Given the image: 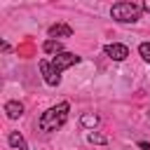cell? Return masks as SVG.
<instances>
[{"label": "cell", "mask_w": 150, "mask_h": 150, "mask_svg": "<svg viewBox=\"0 0 150 150\" xmlns=\"http://www.w3.org/2000/svg\"><path fill=\"white\" fill-rule=\"evenodd\" d=\"M42 52H45V54L56 56V54H61V52H63V45H61L59 40H45V42H42Z\"/></svg>", "instance_id": "obj_8"}, {"label": "cell", "mask_w": 150, "mask_h": 150, "mask_svg": "<svg viewBox=\"0 0 150 150\" xmlns=\"http://www.w3.org/2000/svg\"><path fill=\"white\" fill-rule=\"evenodd\" d=\"M138 54L143 56V61L150 63V42H141V45H138Z\"/></svg>", "instance_id": "obj_11"}, {"label": "cell", "mask_w": 150, "mask_h": 150, "mask_svg": "<svg viewBox=\"0 0 150 150\" xmlns=\"http://www.w3.org/2000/svg\"><path fill=\"white\" fill-rule=\"evenodd\" d=\"M138 148H141V150H150V143H145V141H138Z\"/></svg>", "instance_id": "obj_12"}, {"label": "cell", "mask_w": 150, "mask_h": 150, "mask_svg": "<svg viewBox=\"0 0 150 150\" xmlns=\"http://www.w3.org/2000/svg\"><path fill=\"white\" fill-rule=\"evenodd\" d=\"M141 7H143V12H150V0H145V2L141 5Z\"/></svg>", "instance_id": "obj_13"}, {"label": "cell", "mask_w": 150, "mask_h": 150, "mask_svg": "<svg viewBox=\"0 0 150 150\" xmlns=\"http://www.w3.org/2000/svg\"><path fill=\"white\" fill-rule=\"evenodd\" d=\"M68 110H70V105H68L66 101H61V103L47 108V110L40 115V120H38V129L45 131V134L61 129V127L66 124V120H68Z\"/></svg>", "instance_id": "obj_2"}, {"label": "cell", "mask_w": 150, "mask_h": 150, "mask_svg": "<svg viewBox=\"0 0 150 150\" xmlns=\"http://www.w3.org/2000/svg\"><path fill=\"white\" fill-rule=\"evenodd\" d=\"M103 52H105V56H108V59H112V61H124V59L129 56V47H127V45H120V42L105 45V47H103Z\"/></svg>", "instance_id": "obj_4"}, {"label": "cell", "mask_w": 150, "mask_h": 150, "mask_svg": "<svg viewBox=\"0 0 150 150\" xmlns=\"http://www.w3.org/2000/svg\"><path fill=\"white\" fill-rule=\"evenodd\" d=\"M87 141L94 143V145H105V143H108V138L101 136V134H96V131H94V134H87Z\"/></svg>", "instance_id": "obj_10"}, {"label": "cell", "mask_w": 150, "mask_h": 150, "mask_svg": "<svg viewBox=\"0 0 150 150\" xmlns=\"http://www.w3.org/2000/svg\"><path fill=\"white\" fill-rule=\"evenodd\" d=\"M141 12H143V7L136 2H117V5H112L110 16L120 23H136L141 19Z\"/></svg>", "instance_id": "obj_3"}, {"label": "cell", "mask_w": 150, "mask_h": 150, "mask_svg": "<svg viewBox=\"0 0 150 150\" xmlns=\"http://www.w3.org/2000/svg\"><path fill=\"white\" fill-rule=\"evenodd\" d=\"M7 143H9L12 148H16V150H28V143H26V138H23L19 131H9Z\"/></svg>", "instance_id": "obj_7"}, {"label": "cell", "mask_w": 150, "mask_h": 150, "mask_svg": "<svg viewBox=\"0 0 150 150\" xmlns=\"http://www.w3.org/2000/svg\"><path fill=\"white\" fill-rule=\"evenodd\" d=\"M49 40H56V38H70L73 35V28L68 26V23H54V26H49Z\"/></svg>", "instance_id": "obj_5"}, {"label": "cell", "mask_w": 150, "mask_h": 150, "mask_svg": "<svg viewBox=\"0 0 150 150\" xmlns=\"http://www.w3.org/2000/svg\"><path fill=\"white\" fill-rule=\"evenodd\" d=\"M80 124H82L84 129H94V127L98 124V115H96V112H84V115L80 117Z\"/></svg>", "instance_id": "obj_9"}, {"label": "cell", "mask_w": 150, "mask_h": 150, "mask_svg": "<svg viewBox=\"0 0 150 150\" xmlns=\"http://www.w3.org/2000/svg\"><path fill=\"white\" fill-rule=\"evenodd\" d=\"M5 112H7L9 120H19V117L23 115V105H21L19 101H7V103H5Z\"/></svg>", "instance_id": "obj_6"}, {"label": "cell", "mask_w": 150, "mask_h": 150, "mask_svg": "<svg viewBox=\"0 0 150 150\" xmlns=\"http://www.w3.org/2000/svg\"><path fill=\"white\" fill-rule=\"evenodd\" d=\"M75 63H80V56H77L75 52H61V54H56L52 61H40V70H42L45 82H47L49 87H56V84L61 82V73H63L66 68L75 66Z\"/></svg>", "instance_id": "obj_1"}]
</instances>
